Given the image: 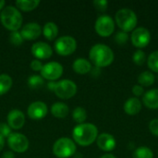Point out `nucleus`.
<instances>
[{"label": "nucleus", "instance_id": "obj_1", "mask_svg": "<svg viewBox=\"0 0 158 158\" xmlns=\"http://www.w3.org/2000/svg\"><path fill=\"white\" fill-rule=\"evenodd\" d=\"M72 136L74 141L81 146H89L94 143L98 137V130L92 123L79 124L73 129Z\"/></svg>", "mask_w": 158, "mask_h": 158}, {"label": "nucleus", "instance_id": "obj_2", "mask_svg": "<svg viewBox=\"0 0 158 158\" xmlns=\"http://www.w3.org/2000/svg\"><path fill=\"white\" fill-rule=\"evenodd\" d=\"M89 56L91 61L97 68L108 67L114 61V53L112 49L103 44L94 45L90 50Z\"/></svg>", "mask_w": 158, "mask_h": 158}, {"label": "nucleus", "instance_id": "obj_3", "mask_svg": "<svg viewBox=\"0 0 158 158\" xmlns=\"http://www.w3.org/2000/svg\"><path fill=\"white\" fill-rule=\"evenodd\" d=\"M0 19L4 27L11 31H18V30L20 29L23 20L20 12L13 6H7L2 10Z\"/></svg>", "mask_w": 158, "mask_h": 158}, {"label": "nucleus", "instance_id": "obj_4", "mask_svg": "<svg viewBox=\"0 0 158 158\" xmlns=\"http://www.w3.org/2000/svg\"><path fill=\"white\" fill-rule=\"evenodd\" d=\"M116 22L122 31L129 32L136 29L138 19L131 9L121 8L116 13Z\"/></svg>", "mask_w": 158, "mask_h": 158}, {"label": "nucleus", "instance_id": "obj_5", "mask_svg": "<svg viewBox=\"0 0 158 158\" xmlns=\"http://www.w3.org/2000/svg\"><path fill=\"white\" fill-rule=\"evenodd\" d=\"M53 153L56 157L69 158L75 155L76 145L69 138H60L54 143Z\"/></svg>", "mask_w": 158, "mask_h": 158}, {"label": "nucleus", "instance_id": "obj_6", "mask_svg": "<svg viewBox=\"0 0 158 158\" xmlns=\"http://www.w3.org/2000/svg\"><path fill=\"white\" fill-rule=\"evenodd\" d=\"M53 92L61 99H69L76 94L77 85L70 80H62L58 82H55Z\"/></svg>", "mask_w": 158, "mask_h": 158}, {"label": "nucleus", "instance_id": "obj_7", "mask_svg": "<svg viewBox=\"0 0 158 158\" xmlns=\"http://www.w3.org/2000/svg\"><path fill=\"white\" fill-rule=\"evenodd\" d=\"M77 42L71 36H62L55 43V50L60 56H69L75 52Z\"/></svg>", "mask_w": 158, "mask_h": 158}, {"label": "nucleus", "instance_id": "obj_8", "mask_svg": "<svg viewBox=\"0 0 158 158\" xmlns=\"http://www.w3.org/2000/svg\"><path fill=\"white\" fill-rule=\"evenodd\" d=\"M95 31L102 37H108L110 36L115 30V22L114 19L107 15L100 16L94 25Z\"/></svg>", "mask_w": 158, "mask_h": 158}, {"label": "nucleus", "instance_id": "obj_9", "mask_svg": "<svg viewBox=\"0 0 158 158\" xmlns=\"http://www.w3.org/2000/svg\"><path fill=\"white\" fill-rule=\"evenodd\" d=\"M9 148L16 153H24L29 148L28 138L21 133H11L7 138Z\"/></svg>", "mask_w": 158, "mask_h": 158}, {"label": "nucleus", "instance_id": "obj_10", "mask_svg": "<svg viewBox=\"0 0 158 158\" xmlns=\"http://www.w3.org/2000/svg\"><path fill=\"white\" fill-rule=\"evenodd\" d=\"M151 42L150 31L143 27L135 29L131 33V43L137 48H144Z\"/></svg>", "mask_w": 158, "mask_h": 158}, {"label": "nucleus", "instance_id": "obj_11", "mask_svg": "<svg viewBox=\"0 0 158 158\" xmlns=\"http://www.w3.org/2000/svg\"><path fill=\"white\" fill-rule=\"evenodd\" d=\"M63 74V67L57 62H49L43 66L41 75L43 78L48 81H56L59 79Z\"/></svg>", "mask_w": 158, "mask_h": 158}, {"label": "nucleus", "instance_id": "obj_12", "mask_svg": "<svg viewBox=\"0 0 158 158\" xmlns=\"http://www.w3.org/2000/svg\"><path fill=\"white\" fill-rule=\"evenodd\" d=\"M28 116L33 120L42 119L47 114V106L44 102L36 101L31 103L28 107Z\"/></svg>", "mask_w": 158, "mask_h": 158}, {"label": "nucleus", "instance_id": "obj_13", "mask_svg": "<svg viewBox=\"0 0 158 158\" xmlns=\"http://www.w3.org/2000/svg\"><path fill=\"white\" fill-rule=\"evenodd\" d=\"M31 53L37 59H48L53 55L52 47L44 42H38L32 44Z\"/></svg>", "mask_w": 158, "mask_h": 158}, {"label": "nucleus", "instance_id": "obj_14", "mask_svg": "<svg viewBox=\"0 0 158 158\" xmlns=\"http://www.w3.org/2000/svg\"><path fill=\"white\" fill-rule=\"evenodd\" d=\"M42 33V28L39 24L31 22L24 25L22 27V30L20 31V34L23 38V40L31 41L37 39Z\"/></svg>", "mask_w": 158, "mask_h": 158}, {"label": "nucleus", "instance_id": "obj_15", "mask_svg": "<svg viewBox=\"0 0 158 158\" xmlns=\"http://www.w3.org/2000/svg\"><path fill=\"white\" fill-rule=\"evenodd\" d=\"M6 119H7L8 126L14 130L21 129L25 123V116L19 109H13L9 111V113L7 114Z\"/></svg>", "mask_w": 158, "mask_h": 158}, {"label": "nucleus", "instance_id": "obj_16", "mask_svg": "<svg viewBox=\"0 0 158 158\" xmlns=\"http://www.w3.org/2000/svg\"><path fill=\"white\" fill-rule=\"evenodd\" d=\"M96 143H97L98 147L105 152L113 151L117 145L116 139L114 138V136H112L109 133L100 134L96 139Z\"/></svg>", "mask_w": 158, "mask_h": 158}, {"label": "nucleus", "instance_id": "obj_17", "mask_svg": "<svg viewBox=\"0 0 158 158\" xmlns=\"http://www.w3.org/2000/svg\"><path fill=\"white\" fill-rule=\"evenodd\" d=\"M142 110V103L137 97L128 99L124 104V111L130 116H135Z\"/></svg>", "mask_w": 158, "mask_h": 158}, {"label": "nucleus", "instance_id": "obj_18", "mask_svg": "<svg viewBox=\"0 0 158 158\" xmlns=\"http://www.w3.org/2000/svg\"><path fill=\"white\" fill-rule=\"evenodd\" d=\"M143 102L150 109H158V89L146 92L143 96Z\"/></svg>", "mask_w": 158, "mask_h": 158}, {"label": "nucleus", "instance_id": "obj_19", "mask_svg": "<svg viewBox=\"0 0 158 158\" xmlns=\"http://www.w3.org/2000/svg\"><path fill=\"white\" fill-rule=\"evenodd\" d=\"M72 68L74 71L78 74L84 75L91 71L92 64L85 58H78L73 62Z\"/></svg>", "mask_w": 158, "mask_h": 158}, {"label": "nucleus", "instance_id": "obj_20", "mask_svg": "<svg viewBox=\"0 0 158 158\" xmlns=\"http://www.w3.org/2000/svg\"><path fill=\"white\" fill-rule=\"evenodd\" d=\"M51 113L57 118H64L69 114V106L64 103H55L51 107Z\"/></svg>", "mask_w": 158, "mask_h": 158}, {"label": "nucleus", "instance_id": "obj_21", "mask_svg": "<svg viewBox=\"0 0 158 158\" xmlns=\"http://www.w3.org/2000/svg\"><path fill=\"white\" fill-rule=\"evenodd\" d=\"M43 33L47 40L53 41L54 39H56V37H57L58 28L56 23L47 22L46 24H44V26L43 28Z\"/></svg>", "mask_w": 158, "mask_h": 158}, {"label": "nucleus", "instance_id": "obj_22", "mask_svg": "<svg viewBox=\"0 0 158 158\" xmlns=\"http://www.w3.org/2000/svg\"><path fill=\"white\" fill-rule=\"evenodd\" d=\"M156 77L151 71H143L138 77V82L141 86L149 87L155 83Z\"/></svg>", "mask_w": 158, "mask_h": 158}, {"label": "nucleus", "instance_id": "obj_23", "mask_svg": "<svg viewBox=\"0 0 158 158\" xmlns=\"http://www.w3.org/2000/svg\"><path fill=\"white\" fill-rule=\"evenodd\" d=\"M40 4L39 0H18L16 6L22 11H31L35 9Z\"/></svg>", "mask_w": 158, "mask_h": 158}, {"label": "nucleus", "instance_id": "obj_24", "mask_svg": "<svg viewBox=\"0 0 158 158\" xmlns=\"http://www.w3.org/2000/svg\"><path fill=\"white\" fill-rule=\"evenodd\" d=\"M12 86V79L6 74L0 75V95L7 93Z\"/></svg>", "mask_w": 158, "mask_h": 158}, {"label": "nucleus", "instance_id": "obj_25", "mask_svg": "<svg viewBox=\"0 0 158 158\" xmlns=\"http://www.w3.org/2000/svg\"><path fill=\"white\" fill-rule=\"evenodd\" d=\"M72 118L75 122L79 124H82L87 118V112L83 107H81V106L76 107L72 112Z\"/></svg>", "mask_w": 158, "mask_h": 158}, {"label": "nucleus", "instance_id": "obj_26", "mask_svg": "<svg viewBox=\"0 0 158 158\" xmlns=\"http://www.w3.org/2000/svg\"><path fill=\"white\" fill-rule=\"evenodd\" d=\"M132 157L133 158H154V153L153 151L146 147V146H141V147H138L133 155H132Z\"/></svg>", "mask_w": 158, "mask_h": 158}, {"label": "nucleus", "instance_id": "obj_27", "mask_svg": "<svg viewBox=\"0 0 158 158\" xmlns=\"http://www.w3.org/2000/svg\"><path fill=\"white\" fill-rule=\"evenodd\" d=\"M147 64H148V68L152 71L158 73V51L153 52L149 56L147 59Z\"/></svg>", "mask_w": 158, "mask_h": 158}, {"label": "nucleus", "instance_id": "obj_28", "mask_svg": "<svg viewBox=\"0 0 158 158\" xmlns=\"http://www.w3.org/2000/svg\"><path fill=\"white\" fill-rule=\"evenodd\" d=\"M44 84V79L41 76H31L28 79V85L31 88V89H37L39 87H41Z\"/></svg>", "mask_w": 158, "mask_h": 158}, {"label": "nucleus", "instance_id": "obj_29", "mask_svg": "<svg viewBox=\"0 0 158 158\" xmlns=\"http://www.w3.org/2000/svg\"><path fill=\"white\" fill-rule=\"evenodd\" d=\"M132 60L133 62L138 65V66H143L145 61H146V56H145V53L142 50H137L133 56H132Z\"/></svg>", "mask_w": 158, "mask_h": 158}, {"label": "nucleus", "instance_id": "obj_30", "mask_svg": "<svg viewBox=\"0 0 158 158\" xmlns=\"http://www.w3.org/2000/svg\"><path fill=\"white\" fill-rule=\"evenodd\" d=\"M115 42L119 44V45H123L125 44L128 40H129V35H128V32H125V31H118L116 33L115 35Z\"/></svg>", "mask_w": 158, "mask_h": 158}, {"label": "nucleus", "instance_id": "obj_31", "mask_svg": "<svg viewBox=\"0 0 158 158\" xmlns=\"http://www.w3.org/2000/svg\"><path fill=\"white\" fill-rule=\"evenodd\" d=\"M9 40L13 45H20L23 43V38H22L20 32H19V31H12V33L10 34Z\"/></svg>", "mask_w": 158, "mask_h": 158}, {"label": "nucleus", "instance_id": "obj_32", "mask_svg": "<svg viewBox=\"0 0 158 158\" xmlns=\"http://www.w3.org/2000/svg\"><path fill=\"white\" fill-rule=\"evenodd\" d=\"M11 133V128L8 126L7 123H0V136L4 138H8Z\"/></svg>", "mask_w": 158, "mask_h": 158}, {"label": "nucleus", "instance_id": "obj_33", "mask_svg": "<svg viewBox=\"0 0 158 158\" xmlns=\"http://www.w3.org/2000/svg\"><path fill=\"white\" fill-rule=\"evenodd\" d=\"M94 6L98 11H106L108 6V2L106 0H95L94 1Z\"/></svg>", "mask_w": 158, "mask_h": 158}, {"label": "nucleus", "instance_id": "obj_34", "mask_svg": "<svg viewBox=\"0 0 158 158\" xmlns=\"http://www.w3.org/2000/svg\"><path fill=\"white\" fill-rule=\"evenodd\" d=\"M149 130L151 133L158 137V118H155L149 123Z\"/></svg>", "mask_w": 158, "mask_h": 158}, {"label": "nucleus", "instance_id": "obj_35", "mask_svg": "<svg viewBox=\"0 0 158 158\" xmlns=\"http://www.w3.org/2000/svg\"><path fill=\"white\" fill-rule=\"evenodd\" d=\"M43 66L44 65L42 64V62L38 59H34L31 62V68L34 71H41L43 69Z\"/></svg>", "mask_w": 158, "mask_h": 158}, {"label": "nucleus", "instance_id": "obj_36", "mask_svg": "<svg viewBox=\"0 0 158 158\" xmlns=\"http://www.w3.org/2000/svg\"><path fill=\"white\" fill-rule=\"evenodd\" d=\"M132 93L135 96H142L144 94V90L143 87L141 85H134L132 88Z\"/></svg>", "mask_w": 158, "mask_h": 158}, {"label": "nucleus", "instance_id": "obj_37", "mask_svg": "<svg viewBox=\"0 0 158 158\" xmlns=\"http://www.w3.org/2000/svg\"><path fill=\"white\" fill-rule=\"evenodd\" d=\"M2 158H15V156L12 152H6Z\"/></svg>", "mask_w": 158, "mask_h": 158}, {"label": "nucleus", "instance_id": "obj_38", "mask_svg": "<svg viewBox=\"0 0 158 158\" xmlns=\"http://www.w3.org/2000/svg\"><path fill=\"white\" fill-rule=\"evenodd\" d=\"M4 146H5V138L0 136V151L3 150Z\"/></svg>", "mask_w": 158, "mask_h": 158}, {"label": "nucleus", "instance_id": "obj_39", "mask_svg": "<svg viewBox=\"0 0 158 158\" xmlns=\"http://www.w3.org/2000/svg\"><path fill=\"white\" fill-rule=\"evenodd\" d=\"M100 158H116V156H113V155H111V154H106V155L102 156Z\"/></svg>", "mask_w": 158, "mask_h": 158}, {"label": "nucleus", "instance_id": "obj_40", "mask_svg": "<svg viewBox=\"0 0 158 158\" xmlns=\"http://www.w3.org/2000/svg\"><path fill=\"white\" fill-rule=\"evenodd\" d=\"M5 5H6V2L4 0H0V10L3 9V7L5 6Z\"/></svg>", "mask_w": 158, "mask_h": 158}]
</instances>
